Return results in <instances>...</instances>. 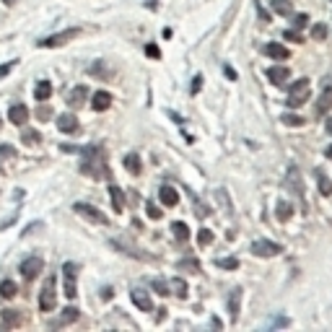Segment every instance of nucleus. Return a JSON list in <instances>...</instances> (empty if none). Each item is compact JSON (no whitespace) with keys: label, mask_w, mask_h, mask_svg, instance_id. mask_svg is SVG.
I'll list each match as a JSON object with an SVG mask.
<instances>
[{"label":"nucleus","mask_w":332,"mask_h":332,"mask_svg":"<svg viewBox=\"0 0 332 332\" xmlns=\"http://www.w3.org/2000/svg\"><path fill=\"white\" fill-rule=\"evenodd\" d=\"M81 174L94 176V179H104V176L109 174V169H106V151H104L101 145H88V148H83Z\"/></svg>","instance_id":"nucleus-1"},{"label":"nucleus","mask_w":332,"mask_h":332,"mask_svg":"<svg viewBox=\"0 0 332 332\" xmlns=\"http://www.w3.org/2000/svg\"><path fill=\"white\" fill-rule=\"evenodd\" d=\"M309 96H312V83H309V78H299L296 83H291V91H288V99H285V104H288L291 109H299L309 101Z\"/></svg>","instance_id":"nucleus-2"},{"label":"nucleus","mask_w":332,"mask_h":332,"mask_svg":"<svg viewBox=\"0 0 332 332\" xmlns=\"http://www.w3.org/2000/svg\"><path fill=\"white\" fill-rule=\"evenodd\" d=\"M78 34H81L78 29H65V31H60V34H52V36L39 39V47H44V50H50V47H62V44L73 42Z\"/></svg>","instance_id":"nucleus-3"},{"label":"nucleus","mask_w":332,"mask_h":332,"mask_svg":"<svg viewBox=\"0 0 332 332\" xmlns=\"http://www.w3.org/2000/svg\"><path fill=\"white\" fill-rule=\"evenodd\" d=\"M73 210H76L78 215H83L86 220H91V224H99V226H106V224H109V218H106L99 208L88 205V203H76V205H73Z\"/></svg>","instance_id":"nucleus-4"},{"label":"nucleus","mask_w":332,"mask_h":332,"mask_svg":"<svg viewBox=\"0 0 332 332\" xmlns=\"http://www.w3.org/2000/svg\"><path fill=\"white\" fill-rule=\"evenodd\" d=\"M55 301H57V296H55V278H47L44 285H42V291H39V309H42V312H52Z\"/></svg>","instance_id":"nucleus-5"},{"label":"nucleus","mask_w":332,"mask_h":332,"mask_svg":"<svg viewBox=\"0 0 332 332\" xmlns=\"http://www.w3.org/2000/svg\"><path fill=\"white\" fill-rule=\"evenodd\" d=\"M280 252H283V247L275 244V241H270V239L252 241V254H257V257H278Z\"/></svg>","instance_id":"nucleus-6"},{"label":"nucleus","mask_w":332,"mask_h":332,"mask_svg":"<svg viewBox=\"0 0 332 332\" xmlns=\"http://www.w3.org/2000/svg\"><path fill=\"white\" fill-rule=\"evenodd\" d=\"M42 268H44V262H42V257H26L24 262H21V275H24L26 280H34L39 273H42Z\"/></svg>","instance_id":"nucleus-7"},{"label":"nucleus","mask_w":332,"mask_h":332,"mask_svg":"<svg viewBox=\"0 0 332 332\" xmlns=\"http://www.w3.org/2000/svg\"><path fill=\"white\" fill-rule=\"evenodd\" d=\"M76 273H78V268L73 262H65L62 265V275H65V296L68 299H76Z\"/></svg>","instance_id":"nucleus-8"},{"label":"nucleus","mask_w":332,"mask_h":332,"mask_svg":"<svg viewBox=\"0 0 332 332\" xmlns=\"http://www.w3.org/2000/svg\"><path fill=\"white\" fill-rule=\"evenodd\" d=\"M291 78V70L285 68V65H273V68H268V81L273 86H285Z\"/></svg>","instance_id":"nucleus-9"},{"label":"nucleus","mask_w":332,"mask_h":332,"mask_svg":"<svg viewBox=\"0 0 332 332\" xmlns=\"http://www.w3.org/2000/svg\"><path fill=\"white\" fill-rule=\"evenodd\" d=\"M8 120H11V125H26L29 122V106L26 104H11Z\"/></svg>","instance_id":"nucleus-10"},{"label":"nucleus","mask_w":332,"mask_h":332,"mask_svg":"<svg viewBox=\"0 0 332 332\" xmlns=\"http://www.w3.org/2000/svg\"><path fill=\"white\" fill-rule=\"evenodd\" d=\"M285 179H288V185L293 187V192L304 200V179H301V171L299 166H288V171H285Z\"/></svg>","instance_id":"nucleus-11"},{"label":"nucleus","mask_w":332,"mask_h":332,"mask_svg":"<svg viewBox=\"0 0 332 332\" xmlns=\"http://www.w3.org/2000/svg\"><path fill=\"white\" fill-rule=\"evenodd\" d=\"M109 244L117 247V249H120V252H125V254H130V257H138V260H153V254H148V252H138L135 247H130L127 241H122V239H112Z\"/></svg>","instance_id":"nucleus-12"},{"label":"nucleus","mask_w":332,"mask_h":332,"mask_svg":"<svg viewBox=\"0 0 332 332\" xmlns=\"http://www.w3.org/2000/svg\"><path fill=\"white\" fill-rule=\"evenodd\" d=\"M262 52L268 55V57H273V60H280V62L291 57V52L285 50L283 44H278V42H270V44H265V47H262Z\"/></svg>","instance_id":"nucleus-13"},{"label":"nucleus","mask_w":332,"mask_h":332,"mask_svg":"<svg viewBox=\"0 0 332 332\" xmlns=\"http://www.w3.org/2000/svg\"><path fill=\"white\" fill-rule=\"evenodd\" d=\"M57 127L60 132H68V135H73V132H78V117L70 115V112H65L57 117Z\"/></svg>","instance_id":"nucleus-14"},{"label":"nucleus","mask_w":332,"mask_h":332,"mask_svg":"<svg viewBox=\"0 0 332 332\" xmlns=\"http://www.w3.org/2000/svg\"><path fill=\"white\" fill-rule=\"evenodd\" d=\"M130 299H132V304H135L140 312H153V301H151V296L145 291H140V288L130 291Z\"/></svg>","instance_id":"nucleus-15"},{"label":"nucleus","mask_w":332,"mask_h":332,"mask_svg":"<svg viewBox=\"0 0 332 332\" xmlns=\"http://www.w3.org/2000/svg\"><path fill=\"white\" fill-rule=\"evenodd\" d=\"M159 200H161L166 208H174L176 203H179V192H176L171 185H164V187L159 190Z\"/></svg>","instance_id":"nucleus-16"},{"label":"nucleus","mask_w":332,"mask_h":332,"mask_svg":"<svg viewBox=\"0 0 332 332\" xmlns=\"http://www.w3.org/2000/svg\"><path fill=\"white\" fill-rule=\"evenodd\" d=\"M91 106L96 109V112L109 109V106H112V94H109V91H96V94L91 96Z\"/></svg>","instance_id":"nucleus-17"},{"label":"nucleus","mask_w":332,"mask_h":332,"mask_svg":"<svg viewBox=\"0 0 332 332\" xmlns=\"http://www.w3.org/2000/svg\"><path fill=\"white\" fill-rule=\"evenodd\" d=\"M229 312H231V322H239V312H241V288H234L229 296Z\"/></svg>","instance_id":"nucleus-18"},{"label":"nucleus","mask_w":332,"mask_h":332,"mask_svg":"<svg viewBox=\"0 0 332 332\" xmlns=\"http://www.w3.org/2000/svg\"><path fill=\"white\" fill-rule=\"evenodd\" d=\"M329 109H332V83L324 88L322 96H319V101H317V112H319V115H327Z\"/></svg>","instance_id":"nucleus-19"},{"label":"nucleus","mask_w":332,"mask_h":332,"mask_svg":"<svg viewBox=\"0 0 332 332\" xmlns=\"http://www.w3.org/2000/svg\"><path fill=\"white\" fill-rule=\"evenodd\" d=\"M125 169H127L130 174H135V176L143 171V161H140L138 153H127V156H125Z\"/></svg>","instance_id":"nucleus-20"},{"label":"nucleus","mask_w":332,"mask_h":332,"mask_svg":"<svg viewBox=\"0 0 332 332\" xmlns=\"http://www.w3.org/2000/svg\"><path fill=\"white\" fill-rule=\"evenodd\" d=\"M52 96V83L50 81H39L36 88H34V99L36 101H47Z\"/></svg>","instance_id":"nucleus-21"},{"label":"nucleus","mask_w":332,"mask_h":332,"mask_svg":"<svg viewBox=\"0 0 332 332\" xmlns=\"http://www.w3.org/2000/svg\"><path fill=\"white\" fill-rule=\"evenodd\" d=\"M270 8L278 16H291L293 13V0H270Z\"/></svg>","instance_id":"nucleus-22"},{"label":"nucleus","mask_w":332,"mask_h":332,"mask_svg":"<svg viewBox=\"0 0 332 332\" xmlns=\"http://www.w3.org/2000/svg\"><path fill=\"white\" fill-rule=\"evenodd\" d=\"M109 197H112L115 210H117V213H122V210H125V195H122V190H120L117 185H109Z\"/></svg>","instance_id":"nucleus-23"},{"label":"nucleus","mask_w":332,"mask_h":332,"mask_svg":"<svg viewBox=\"0 0 332 332\" xmlns=\"http://www.w3.org/2000/svg\"><path fill=\"white\" fill-rule=\"evenodd\" d=\"M275 215H278L280 224L291 220V215H293V205H291V203H285V200H278V205H275Z\"/></svg>","instance_id":"nucleus-24"},{"label":"nucleus","mask_w":332,"mask_h":332,"mask_svg":"<svg viewBox=\"0 0 332 332\" xmlns=\"http://www.w3.org/2000/svg\"><path fill=\"white\" fill-rule=\"evenodd\" d=\"M171 234H174L176 241H187L190 239V226L185 224V220H174V224H171Z\"/></svg>","instance_id":"nucleus-25"},{"label":"nucleus","mask_w":332,"mask_h":332,"mask_svg":"<svg viewBox=\"0 0 332 332\" xmlns=\"http://www.w3.org/2000/svg\"><path fill=\"white\" fill-rule=\"evenodd\" d=\"M86 99H88V88H86V86H76L73 91H70V99H68V101H70L73 106H83Z\"/></svg>","instance_id":"nucleus-26"},{"label":"nucleus","mask_w":332,"mask_h":332,"mask_svg":"<svg viewBox=\"0 0 332 332\" xmlns=\"http://www.w3.org/2000/svg\"><path fill=\"white\" fill-rule=\"evenodd\" d=\"M169 288H171L176 296H179V299H187V293H190V285H187L182 278H174V280L169 283Z\"/></svg>","instance_id":"nucleus-27"},{"label":"nucleus","mask_w":332,"mask_h":332,"mask_svg":"<svg viewBox=\"0 0 332 332\" xmlns=\"http://www.w3.org/2000/svg\"><path fill=\"white\" fill-rule=\"evenodd\" d=\"M317 182H319V192H322L324 197H329V195H332V182H329V176H327L324 171H317Z\"/></svg>","instance_id":"nucleus-28"},{"label":"nucleus","mask_w":332,"mask_h":332,"mask_svg":"<svg viewBox=\"0 0 332 332\" xmlns=\"http://www.w3.org/2000/svg\"><path fill=\"white\" fill-rule=\"evenodd\" d=\"M151 288H153V291H156L159 296H169V293H171V288H169V283H166L164 278H153V280H151Z\"/></svg>","instance_id":"nucleus-29"},{"label":"nucleus","mask_w":332,"mask_h":332,"mask_svg":"<svg viewBox=\"0 0 332 332\" xmlns=\"http://www.w3.org/2000/svg\"><path fill=\"white\" fill-rule=\"evenodd\" d=\"M16 293H18V288H16L13 280H3V283H0V296H3V299H13Z\"/></svg>","instance_id":"nucleus-30"},{"label":"nucleus","mask_w":332,"mask_h":332,"mask_svg":"<svg viewBox=\"0 0 332 332\" xmlns=\"http://www.w3.org/2000/svg\"><path fill=\"white\" fill-rule=\"evenodd\" d=\"M280 122H283V125H288V127H301L306 120L299 117V115H293V112H285V115L280 117Z\"/></svg>","instance_id":"nucleus-31"},{"label":"nucleus","mask_w":332,"mask_h":332,"mask_svg":"<svg viewBox=\"0 0 332 332\" xmlns=\"http://www.w3.org/2000/svg\"><path fill=\"white\" fill-rule=\"evenodd\" d=\"M81 314H78V309L76 306H68V309H62V317H60V324H70V322H76Z\"/></svg>","instance_id":"nucleus-32"},{"label":"nucleus","mask_w":332,"mask_h":332,"mask_svg":"<svg viewBox=\"0 0 332 332\" xmlns=\"http://www.w3.org/2000/svg\"><path fill=\"white\" fill-rule=\"evenodd\" d=\"M39 140H42L39 130H24V132H21V143H26V145H34Z\"/></svg>","instance_id":"nucleus-33"},{"label":"nucleus","mask_w":332,"mask_h":332,"mask_svg":"<svg viewBox=\"0 0 332 332\" xmlns=\"http://www.w3.org/2000/svg\"><path fill=\"white\" fill-rule=\"evenodd\" d=\"M187 195L192 197V203H195V213H197V215H200V218H205V215H210V208H205V205L200 203V197H197L195 192H190V190H187Z\"/></svg>","instance_id":"nucleus-34"},{"label":"nucleus","mask_w":332,"mask_h":332,"mask_svg":"<svg viewBox=\"0 0 332 332\" xmlns=\"http://www.w3.org/2000/svg\"><path fill=\"white\" fill-rule=\"evenodd\" d=\"M215 265H218V268H224V270H236L239 260L236 257H220V260H215Z\"/></svg>","instance_id":"nucleus-35"},{"label":"nucleus","mask_w":332,"mask_h":332,"mask_svg":"<svg viewBox=\"0 0 332 332\" xmlns=\"http://www.w3.org/2000/svg\"><path fill=\"white\" fill-rule=\"evenodd\" d=\"M327 34H329L327 24H314V26H312V36H314L317 42H324V39H327Z\"/></svg>","instance_id":"nucleus-36"},{"label":"nucleus","mask_w":332,"mask_h":332,"mask_svg":"<svg viewBox=\"0 0 332 332\" xmlns=\"http://www.w3.org/2000/svg\"><path fill=\"white\" fill-rule=\"evenodd\" d=\"M176 268H179V270H190V273H200V262H197V260H182L179 265H176Z\"/></svg>","instance_id":"nucleus-37"},{"label":"nucleus","mask_w":332,"mask_h":332,"mask_svg":"<svg viewBox=\"0 0 332 332\" xmlns=\"http://www.w3.org/2000/svg\"><path fill=\"white\" fill-rule=\"evenodd\" d=\"M6 159H16V148L8 143H0V161H6Z\"/></svg>","instance_id":"nucleus-38"},{"label":"nucleus","mask_w":332,"mask_h":332,"mask_svg":"<svg viewBox=\"0 0 332 332\" xmlns=\"http://www.w3.org/2000/svg\"><path fill=\"white\" fill-rule=\"evenodd\" d=\"M197 241H200V247H208L210 241H213V231H208V229H200V234H197Z\"/></svg>","instance_id":"nucleus-39"},{"label":"nucleus","mask_w":332,"mask_h":332,"mask_svg":"<svg viewBox=\"0 0 332 332\" xmlns=\"http://www.w3.org/2000/svg\"><path fill=\"white\" fill-rule=\"evenodd\" d=\"M283 39H288V42H304V36L299 34V29H285V31H283Z\"/></svg>","instance_id":"nucleus-40"},{"label":"nucleus","mask_w":332,"mask_h":332,"mask_svg":"<svg viewBox=\"0 0 332 332\" xmlns=\"http://www.w3.org/2000/svg\"><path fill=\"white\" fill-rule=\"evenodd\" d=\"M306 24H309V16L306 13H296L293 16V29H304Z\"/></svg>","instance_id":"nucleus-41"},{"label":"nucleus","mask_w":332,"mask_h":332,"mask_svg":"<svg viewBox=\"0 0 332 332\" xmlns=\"http://www.w3.org/2000/svg\"><path fill=\"white\" fill-rule=\"evenodd\" d=\"M145 210H148V215H151L153 220H159V218L164 215V213H161V210L156 208V203H145Z\"/></svg>","instance_id":"nucleus-42"},{"label":"nucleus","mask_w":332,"mask_h":332,"mask_svg":"<svg viewBox=\"0 0 332 332\" xmlns=\"http://www.w3.org/2000/svg\"><path fill=\"white\" fill-rule=\"evenodd\" d=\"M145 55H148V57H153V60H159V57H161V52H159L156 44H145Z\"/></svg>","instance_id":"nucleus-43"},{"label":"nucleus","mask_w":332,"mask_h":332,"mask_svg":"<svg viewBox=\"0 0 332 332\" xmlns=\"http://www.w3.org/2000/svg\"><path fill=\"white\" fill-rule=\"evenodd\" d=\"M200 88H203V76H195V78H192V88H190V91H192V94H200Z\"/></svg>","instance_id":"nucleus-44"},{"label":"nucleus","mask_w":332,"mask_h":332,"mask_svg":"<svg viewBox=\"0 0 332 332\" xmlns=\"http://www.w3.org/2000/svg\"><path fill=\"white\" fill-rule=\"evenodd\" d=\"M36 117H39V120H50V117H52L50 106H39V109H36Z\"/></svg>","instance_id":"nucleus-45"},{"label":"nucleus","mask_w":332,"mask_h":332,"mask_svg":"<svg viewBox=\"0 0 332 332\" xmlns=\"http://www.w3.org/2000/svg\"><path fill=\"white\" fill-rule=\"evenodd\" d=\"M3 317H6V324H11V327H16V324H18V314H11V312H6ZM6 324H3V327H6Z\"/></svg>","instance_id":"nucleus-46"},{"label":"nucleus","mask_w":332,"mask_h":332,"mask_svg":"<svg viewBox=\"0 0 332 332\" xmlns=\"http://www.w3.org/2000/svg\"><path fill=\"white\" fill-rule=\"evenodd\" d=\"M91 73H94V76H104V73H106V68H104L101 62H96V65H91Z\"/></svg>","instance_id":"nucleus-47"},{"label":"nucleus","mask_w":332,"mask_h":332,"mask_svg":"<svg viewBox=\"0 0 332 332\" xmlns=\"http://www.w3.org/2000/svg\"><path fill=\"white\" fill-rule=\"evenodd\" d=\"M11 68H13V62H6V65H0V78H6V76L11 73Z\"/></svg>","instance_id":"nucleus-48"},{"label":"nucleus","mask_w":332,"mask_h":332,"mask_svg":"<svg viewBox=\"0 0 332 332\" xmlns=\"http://www.w3.org/2000/svg\"><path fill=\"white\" fill-rule=\"evenodd\" d=\"M224 73H226V76H229L231 81H236V78H239V76H236V70L231 68V65H224Z\"/></svg>","instance_id":"nucleus-49"},{"label":"nucleus","mask_w":332,"mask_h":332,"mask_svg":"<svg viewBox=\"0 0 332 332\" xmlns=\"http://www.w3.org/2000/svg\"><path fill=\"white\" fill-rule=\"evenodd\" d=\"M257 11H260V18H262V21H268V13H265V8H262L260 3H257Z\"/></svg>","instance_id":"nucleus-50"},{"label":"nucleus","mask_w":332,"mask_h":332,"mask_svg":"<svg viewBox=\"0 0 332 332\" xmlns=\"http://www.w3.org/2000/svg\"><path fill=\"white\" fill-rule=\"evenodd\" d=\"M283 324H288V319H275L270 327H283Z\"/></svg>","instance_id":"nucleus-51"},{"label":"nucleus","mask_w":332,"mask_h":332,"mask_svg":"<svg viewBox=\"0 0 332 332\" xmlns=\"http://www.w3.org/2000/svg\"><path fill=\"white\" fill-rule=\"evenodd\" d=\"M101 299H112V288H104V291H101Z\"/></svg>","instance_id":"nucleus-52"},{"label":"nucleus","mask_w":332,"mask_h":332,"mask_svg":"<svg viewBox=\"0 0 332 332\" xmlns=\"http://www.w3.org/2000/svg\"><path fill=\"white\" fill-rule=\"evenodd\" d=\"M148 8H151V11H156V8H159V0H148Z\"/></svg>","instance_id":"nucleus-53"},{"label":"nucleus","mask_w":332,"mask_h":332,"mask_svg":"<svg viewBox=\"0 0 332 332\" xmlns=\"http://www.w3.org/2000/svg\"><path fill=\"white\" fill-rule=\"evenodd\" d=\"M327 132H329V135H332V117L327 120Z\"/></svg>","instance_id":"nucleus-54"},{"label":"nucleus","mask_w":332,"mask_h":332,"mask_svg":"<svg viewBox=\"0 0 332 332\" xmlns=\"http://www.w3.org/2000/svg\"><path fill=\"white\" fill-rule=\"evenodd\" d=\"M324 156H327V159H332V145H329V148L324 151Z\"/></svg>","instance_id":"nucleus-55"},{"label":"nucleus","mask_w":332,"mask_h":332,"mask_svg":"<svg viewBox=\"0 0 332 332\" xmlns=\"http://www.w3.org/2000/svg\"><path fill=\"white\" fill-rule=\"evenodd\" d=\"M3 3H8V6H13V3H16V0H3Z\"/></svg>","instance_id":"nucleus-56"}]
</instances>
